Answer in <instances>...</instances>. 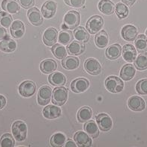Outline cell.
<instances>
[{"instance_id": "obj_1", "label": "cell", "mask_w": 147, "mask_h": 147, "mask_svg": "<svg viewBox=\"0 0 147 147\" xmlns=\"http://www.w3.org/2000/svg\"><path fill=\"white\" fill-rule=\"evenodd\" d=\"M80 22V16L76 11H70L67 12L64 17V23L62 26V30L74 29L78 27Z\"/></svg>"}, {"instance_id": "obj_2", "label": "cell", "mask_w": 147, "mask_h": 147, "mask_svg": "<svg viewBox=\"0 0 147 147\" xmlns=\"http://www.w3.org/2000/svg\"><path fill=\"white\" fill-rule=\"evenodd\" d=\"M11 131L13 137L18 142L25 140L27 137V125L21 120L16 121L13 123Z\"/></svg>"}, {"instance_id": "obj_3", "label": "cell", "mask_w": 147, "mask_h": 147, "mask_svg": "<svg viewBox=\"0 0 147 147\" xmlns=\"http://www.w3.org/2000/svg\"><path fill=\"white\" fill-rule=\"evenodd\" d=\"M105 88L111 93H119L124 89V83L116 76H110L105 80Z\"/></svg>"}, {"instance_id": "obj_4", "label": "cell", "mask_w": 147, "mask_h": 147, "mask_svg": "<svg viewBox=\"0 0 147 147\" xmlns=\"http://www.w3.org/2000/svg\"><path fill=\"white\" fill-rule=\"evenodd\" d=\"M68 100V90L63 86H59L53 89L52 101L57 106L64 105Z\"/></svg>"}, {"instance_id": "obj_5", "label": "cell", "mask_w": 147, "mask_h": 147, "mask_svg": "<svg viewBox=\"0 0 147 147\" xmlns=\"http://www.w3.org/2000/svg\"><path fill=\"white\" fill-rule=\"evenodd\" d=\"M104 26V20L101 16L94 15L88 20L86 23V30H88L90 34H96Z\"/></svg>"}, {"instance_id": "obj_6", "label": "cell", "mask_w": 147, "mask_h": 147, "mask_svg": "<svg viewBox=\"0 0 147 147\" xmlns=\"http://www.w3.org/2000/svg\"><path fill=\"white\" fill-rule=\"evenodd\" d=\"M84 69L91 75H98L101 72V65L100 62L94 58H89L84 62Z\"/></svg>"}, {"instance_id": "obj_7", "label": "cell", "mask_w": 147, "mask_h": 147, "mask_svg": "<svg viewBox=\"0 0 147 147\" xmlns=\"http://www.w3.org/2000/svg\"><path fill=\"white\" fill-rule=\"evenodd\" d=\"M53 90L48 86H44L40 88L38 92V103L39 105L45 106L51 101Z\"/></svg>"}, {"instance_id": "obj_8", "label": "cell", "mask_w": 147, "mask_h": 147, "mask_svg": "<svg viewBox=\"0 0 147 147\" xmlns=\"http://www.w3.org/2000/svg\"><path fill=\"white\" fill-rule=\"evenodd\" d=\"M99 128L102 131H108L113 127V121L107 113H99L95 116Z\"/></svg>"}, {"instance_id": "obj_9", "label": "cell", "mask_w": 147, "mask_h": 147, "mask_svg": "<svg viewBox=\"0 0 147 147\" xmlns=\"http://www.w3.org/2000/svg\"><path fill=\"white\" fill-rule=\"evenodd\" d=\"M74 140L79 147H89L92 145V140L86 132L83 131H77L74 136Z\"/></svg>"}, {"instance_id": "obj_10", "label": "cell", "mask_w": 147, "mask_h": 147, "mask_svg": "<svg viewBox=\"0 0 147 147\" xmlns=\"http://www.w3.org/2000/svg\"><path fill=\"white\" fill-rule=\"evenodd\" d=\"M36 92V85L31 80H26L19 86V92L23 97L29 98Z\"/></svg>"}, {"instance_id": "obj_11", "label": "cell", "mask_w": 147, "mask_h": 147, "mask_svg": "<svg viewBox=\"0 0 147 147\" xmlns=\"http://www.w3.org/2000/svg\"><path fill=\"white\" fill-rule=\"evenodd\" d=\"M58 39V31L55 28H47L43 34V41L47 46H53Z\"/></svg>"}, {"instance_id": "obj_12", "label": "cell", "mask_w": 147, "mask_h": 147, "mask_svg": "<svg viewBox=\"0 0 147 147\" xmlns=\"http://www.w3.org/2000/svg\"><path fill=\"white\" fill-rule=\"evenodd\" d=\"M57 10V4L53 0H47L43 4L41 7V13L46 19L52 18L56 14Z\"/></svg>"}, {"instance_id": "obj_13", "label": "cell", "mask_w": 147, "mask_h": 147, "mask_svg": "<svg viewBox=\"0 0 147 147\" xmlns=\"http://www.w3.org/2000/svg\"><path fill=\"white\" fill-rule=\"evenodd\" d=\"M89 87V82L83 78H77L71 83V89L75 93H81L86 91Z\"/></svg>"}, {"instance_id": "obj_14", "label": "cell", "mask_w": 147, "mask_h": 147, "mask_svg": "<svg viewBox=\"0 0 147 147\" xmlns=\"http://www.w3.org/2000/svg\"><path fill=\"white\" fill-rule=\"evenodd\" d=\"M128 106L133 111L139 112L145 109L146 103L141 97L134 95V96L130 97L128 99Z\"/></svg>"}, {"instance_id": "obj_15", "label": "cell", "mask_w": 147, "mask_h": 147, "mask_svg": "<svg viewBox=\"0 0 147 147\" xmlns=\"http://www.w3.org/2000/svg\"><path fill=\"white\" fill-rule=\"evenodd\" d=\"M10 31H11V34L14 38H20L23 36L24 33H25L26 29L24 23L19 20H14L13 23H11V28H10Z\"/></svg>"}, {"instance_id": "obj_16", "label": "cell", "mask_w": 147, "mask_h": 147, "mask_svg": "<svg viewBox=\"0 0 147 147\" xmlns=\"http://www.w3.org/2000/svg\"><path fill=\"white\" fill-rule=\"evenodd\" d=\"M62 114V110L57 106L48 105L43 110V116L47 119H54L59 118Z\"/></svg>"}, {"instance_id": "obj_17", "label": "cell", "mask_w": 147, "mask_h": 147, "mask_svg": "<svg viewBox=\"0 0 147 147\" xmlns=\"http://www.w3.org/2000/svg\"><path fill=\"white\" fill-rule=\"evenodd\" d=\"M121 35L125 41H133L138 36V29L132 25H126L122 29Z\"/></svg>"}, {"instance_id": "obj_18", "label": "cell", "mask_w": 147, "mask_h": 147, "mask_svg": "<svg viewBox=\"0 0 147 147\" xmlns=\"http://www.w3.org/2000/svg\"><path fill=\"white\" fill-rule=\"evenodd\" d=\"M86 50V47L83 42L78 41H72L68 45L67 51L71 56H79L82 54Z\"/></svg>"}, {"instance_id": "obj_19", "label": "cell", "mask_w": 147, "mask_h": 147, "mask_svg": "<svg viewBox=\"0 0 147 147\" xmlns=\"http://www.w3.org/2000/svg\"><path fill=\"white\" fill-rule=\"evenodd\" d=\"M122 57L125 61L133 62L137 57V51L132 45H125L122 47Z\"/></svg>"}, {"instance_id": "obj_20", "label": "cell", "mask_w": 147, "mask_h": 147, "mask_svg": "<svg viewBox=\"0 0 147 147\" xmlns=\"http://www.w3.org/2000/svg\"><path fill=\"white\" fill-rule=\"evenodd\" d=\"M57 69V63L52 59H47L43 60L40 64V70L41 72L46 74H50L56 71Z\"/></svg>"}, {"instance_id": "obj_21", "label": "cell", "mask_w": 147, "mask_h": 147, "mask_svg": "<svg viewBox=\"0 0 147 147\" xmlns=\"http://www.w3.org/2000/svg\"><path fill=\"white\" fill-rule=\"evenodd\" d=\"M28 18L33 26H41L43 23V18L41 12L36 8H32L28 11Z\"/></svg>"}, {"instance_id": "obj_22", "label": "cell", "mask_w": 147, "mask_h": 147, "mask_svg": "<svg viewBox=\"0 0 147 147\" xmlns=\"http://www.w3.org/2000/svg\"><path fill=\"white\" fill-rule=\"evenodd\" d=\"M48 81L54 86H63L66 83V77L61 72H54L49 76Z\"/></svg>"}, {"instance_id": "obj_23", "label": "cell", "mask_w": 147, "mask_h": 147, "mask_svg": "<svg viewBox=\"0 0 147 147\" xmlns=\"http://www.w3.org/2000/svg\"><path fill=\"white\" fill-rule=\"evenodd\" d=\"M1 7L5 11L11 14H17L20 11V5L16 0H3Z\"/></svg>"}, {"instance_id": "obj_24", "label": "cell", "mask_w": 147, "mask_h": 147, "mask_svg": "<svg viewBox=\"0 0 147 147\" xmlns=\"http://www.w3.org/2000/svg\"><path fill=\"white\" fill-rule=\"evenodd\" d=\"M136 73L135 68L131 64L125 65L120 71V77L125 81L131 80L134 77Z\"/></svg>"}, {"instance_id": "obj_25", "label": "cell", "mask_w": 147, "mask_h": 147, "mask_svg": "<svg viewBox=\"0 0 147 147\" xmlns=\"http://www.w3.org/2000/svg\"><path fill=\"white\" fill-rule=\"evenodd\" d=\"M62 67L66 70H75L79 67L80 60L74 56H68L62 59Z\"/></svg>"}, {"instance_id": "obj_26", "label": "cell", "mask_w": 147, "mask_h": 147, "mask_svg": "<svg viewBox=\"0 0 147 147\" xmlns=\"http://www.w3.org/2000/svg\"><path fill=\"white\" fill-rule=\"evenodd\" d=\"M98 9L103 14L110 15L114 12L115 5L110 0H101L98 3Z\"/></svg>"}, {"instance_id": "obj_27", "label": "cell", "mask_w": 147, "mask_h": 147, "mask_svg": "<svg viewBox=\"0 0 147 147\" xmlns=\"http://www.w3.org/2000/svg\"><path fill=\"white\" fill-rule=\"evenodd\" d=\"M122 54V47L119 45H112L106 50L107 58L110 60L118 59Z\"/></svg>"}, {"instance_id": "obj_28", "label": "cell", "mask_w": 147, "mask_h": 147, "mask_svg": "<svg viewBox=\"0 0 147 147\" xmlns=\"http://www.w3.org/2000/svg\"><path fill=\"white\" fill-rule=\"evenodd\" d=\"M92 116V110L89 107H83L78 110V119L81 123H86L89 121Z\"/></svg>"}, {"instance_id": "obj_29", "label": "cell", "mask_w": 147, "mask_h": 147, "mask_svg": "<svg viewBox=\"0 0 147 147\" xmlns=\"http://www.w3.org/2000/svg\"><path fill=\"white\" fill-rule=\"evenodd\" d=\"M95 45L99 48H105L109 42V38L107 33L105 30L98 32L95 37Z\"/></svg>"}, {"instance_id": "obj_30", "label": "cell", "mask_w": 147, "mask_h": 147, "mask_svg": "<svg viewBox=\"0 0 147 147\" xmlns=\"http://www.w3.org/2000/svg\"><path fill=\"white\" fill-rule=\"evenodd\" d=\"M84 130L92 138H96L99 135V130L95 121L89 120L84 125Z\"/></svg>"}, {"instance_id": "obj_31", "label": "cell", "mask_w": 147, "mask_h": 147, "mask_svg": "<svg viewBox=\"0 0 147 147\" xmlns=\"http://www.w3.org/2000/svg\"><path fill=\"white\" fill-rule=\"evenodd\" d=\"M17 48V43L13 39L6 38L0 42V50L4 53H12Z\"/></svg>"}, {"instance_id": "obj_32", "label": "cell", "mask_w": 147, "mask_h": 147, "mask_svg": "<svg viewBox=\"0 0 147 147\" xmlns=\"http://www.w3.org/2000/svg\"><path fill=\"white\" fill-rule=\"evenodd\" d=\"M74 37L78 41L84 43L89 41V34L87 30H86L85 28L80 26V27L76 28L75 30L74 31Z\"/></svg>"}, {"instance_id": "obj_33", "label": "cell", "mask_w": 147, "mask_h": 147, "mask_svg": "<svg viewBox=\"0 0 147 147\" xmlns=\"http://www.w3.org/2000/svg\"><path fill=\"white\" fill-rule=\"evenodd\" d=\"M52 53L54 55L56 58L59 59H63L67 56L68 54V51L67 48L65 47L63 45L61 44H56L53 46L52 47Z\"/></svg>"}, {"instance_id": "obj_34", "label": "cell", "mask_w": 147, "mask_h": 147, "mask_svg": "<svg viewBox=\"0 0 147 147\" xmlns=\"http://www.w3.org/2000/svg\"><path fill=\"white\" fill-rule=\"evenodd\" d=\"M135 47L139 53L147 51V38L145 35H139L135 39Z\"/></svg>"}, {"instance_id": "obj_35", "label": "cell", "mask_w": 147, "mask_h": 147, "mask_svg": "<svg viewBox=\"0 0 147 147\" xmlns=\"http://www.w3.org/2000/svg\"><path fill=\"white\" fill-rule=\"evenodd\" d=\"M134 65L140 71L147 69V53H142L134 60Z\"/></svg>"}, {"instance_id": "obj_36", "label": "cell", "mask_w": 147, "mask_h": 147, "mask_svg": "<svg viewBox=\"0 0 147 147\" xmlns=\"http://www.w3.org/2000/svg\"><path fill=\"white\" fill-rule=\"evenodd\" d=\"M66 142V137L62 133H56L51 137V144L53 147L63 146Z\"/></svg>"}, {"instance_id": "obj_37", "label": "cell", "mask_w": 147, "mask_h": 147, "mask_svg": "<svg viewBox=\"0 0 147 147\" xmlns=\"http://www.w3.org/2000/svg\"><path fill=\"white\" fill-rule=\"evenodd\" d=\"M73 37L71 32L62 30L58 36V41L62 45H68L73 41Z\"/></svg>"}, {"instance_id": "obj_38", "label": "cell", "mask_w": 147, "mask_h": 147, "mask_svg": "<svg viewBox=\"0 0 147 147\" xmlns=\"http://www.w3.org/2000/svg\"><path fill=\"white\" fill-rule=\"evenodd\" d=\"M115 11H116V15L120 19H124L126 17H128L129 10H128V6L123 4L122 2H119L115 6Z\"/></svg>"}, {"instance_id": "obj_39", "label": "cell", "mask_w": 147, "mask_h": 147, "mask_svg": "<svg viewBox=\"0 0 147 147\" xmlns=\"http://www.w3.org/2000/svg\"><path fill=\"white\" fill-rule=\"evenodd\" d=\"M15 145L14 137L10 134H5L1 137L0 146L2 147H14Z\"/></svg>"}, {"instance_id": "obj_40", "label": "cell", "mask_w": 147, "mask_h": 147, "mask_svg": "<svg viewBox=\"0 0 147 147\" xmlns=\"http://www.w3.org/2000/svg\"><path fill=\"white\" fill-rule=\"evenodd\" d=\"M12 23V17L8 12L0 11V25L5 28L9 27Z\"/></svg>"}, {"instance_id": "obj_41", "label": "cell", "mask_w": 147, "mask_h": 147, "mask_svg": "<svg viewBox=\"0 0 147 147\" xmlns=\"http://www.w3.org/2000/svg\"><path fill=\"white\" fill-rule=\"evenodd\" d=\"M136 90L140 95H147V79L138 81L136 84Z\"/></svg>"}, {"instance_id": "obj_42", "label": "cell", "mask_w": 147, "mask_h": 147, "mask_svg": "<svg viewBox=\"0 0 147 147\" xmlns=\"http://www.w3.org/2000/svg\"><path fill=\"white\" fill-rule=\"evenodd\" d=\"M65 4L73 8H80L85 4V0H64Z\"/></svg>"}, {"instance_id": "obj_43", "label": "cell", "mask_w": 147, "mask_h": 147, "mask_svg": "<svg viewBox=\"0 0 147 147\" xmlns=\"http://www.w3.org/2000/svg\"><path fill=\"white\" fill-rule=\"evenodd\" d=\"M20 5L25 9L32 8L35 5V0H18Z\"/></svg>"}, {"instance_id": "obj_44", "label": "cell", "mask_w": 147, "mask_h": 147, "mask_svg": "<svg viewBox=\"0 0 147 147\" xmlns=\"http://www.w3.org/2000/svg\"><path fill=\"white\" fill-rule=\"evenodd\" d=\"M6 38H8L7 31L5 28L2 27V26H0V41H2Z\"/></svg>"}, {"instance_id": "obj_45", "label": "cell", "mask_w": 147, "mask_h": 147, "mask_svg": "<svg viewBox=\"0 0 147 147\" xmlns=\"http://www.w3.org/2000/svg\"><path fill=\"white\" fill-rule=\"evenodd\" d=\"M6 105V98L3 95H0V110L4 108Z\"/></svg>"}, {"instance_id": "obj_46", "label": "cell", "mask_w": 147, "mask_h": 147, "mask_svg": "<svg viewBox=\"0 0 147 147\" xmlns=\"http://www.w3.org/2000/svg\"><path fill=\"white\" fill-rule=\"evenodd\" d=\"M65 146L66 147H76L78 146V145L76 144L73 140H68L65 143Z\"/></svg>"}, {"instance_id": "obj_47", "label": "cell", "mask_w": 147, "mask_h": 147, "mask_svg": "<svg viewBox=\"0 0 147 147\" xmlns=\"http://www.w3.org/2000/svg\"><path fill=\"white\" fill-rule=\"evenodd\" d=\"M122 2H124L125 4L128 5H132L135 3L136 0H122Z\"/></svg>"}, {"instance_id": "obj_48", "label": "cell", "mask_w": 147, "mask_h": 147, "mask_svg": "<svg viewBox=\"0 0 147 147\" xmlns=\"http://www.w3.org/2000/svg\"><path fill=\"white\" fill-rule=\"evenodd\" d=\"M146 38H147V29L146 30Z\"/></svg>"}]
</instances>
